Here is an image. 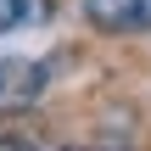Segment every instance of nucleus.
<instances>
[{"label":"nucleus","instance_id":"f257e3e1","mask_svg":"<svg viewBox=\"0 0 151 151\" xmlns=\"http://www.w3.org/2000/svg\"><path fill=\"white\" fill-rule=\"evenodd\" d=\"M84 17L101 34H146L151 28V0H84Z\"/></svg>","mask_w":151,"mask_h":151},{"label":"nucleus","instance_id":"f03ea898","mask_svg":"<svg viewBox=\"0 0 151 151\" xmlns=\"http://www.w3.org/2000/svg\"><path fill=\"white\" fill-rule=\"evenodd\" d=\"M45 17V0H0V34H17Z\"/></svg>","mask_w":151,"mask_h":151}]
</instances>
